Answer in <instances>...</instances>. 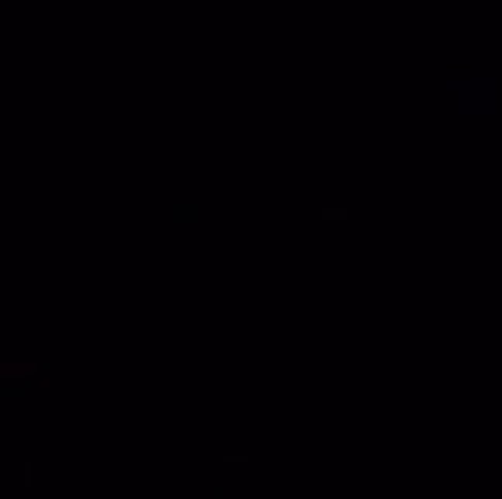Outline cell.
Wrapping results in <instances>:
<instances>
[{
	"instance_id": "1",
	"label": "cell",
	"mask_w": 502,
	"mask_h": 499,
	"mask_svg": "<svg viewBox=\"0 0 502 499\" xmlns=\"http://www.w3.org/2000/svg\"><path fill=\"white\" fill-rule=\"evenodd\" d=\"M199 205L195 202H177L171 208V223H199Z\"/></svg>"
},
{
	"instance_id": "2",
	"label": "cell",
	"mask_w": 502,
	"mask_h": 499,
	"mask_svg": "<svg viewBox=\"0 0 502 499\" xmlns=\"http://www.w3.org/2000/svg\"><path fill=\"white\" fill-rule=\"evenodd\" d=\"M347 217H351L347 208H322L319 211V221H347Z\"/></svg>"
},
{
	"instance_id": "3",
	"label": "cell",
	"mask_w": 502,
	"mask_h": 499,
	"mask_svg": "<svg viewBox=\"0 0 502 499\" xmlns=\"http://www.w3.org/2000/svg\"><path fill=\"white\" fill-rule=\"evenodd\" d=\"M28 388H31V382H22L19 388H0V397H25V391H28Z\"/></svg>"
},
{
	"instance_id": "4",
	"label": "cell",
	"mask_w": 502,
	"mask_h": 499,
	"mask_svg": "<svg viewBox=\"0 0 502 499\" xmlns=\"http://www.w3.org/2000/svg\"><path fill=\"white\" fill-rule=\"evenodd\" d=\"M22 487H25V490L31 487V462H25V465H22Z\"/></svg>"
},
{
	"instance_id": "5",
	"label": "cell",
	"mask_w": 502,
	"mask_h": 499,
	"mask_svg": "<svg viewBox=\"0 0 502 499\" xmlns=\"http://www.w3.org/2000/svg\"><path fill=\"white\" fill-rule=\"evenodd\" d=\"M223 462H242L245 465V462H248V456H223Z\"/></svg>"
}]
</instances>
